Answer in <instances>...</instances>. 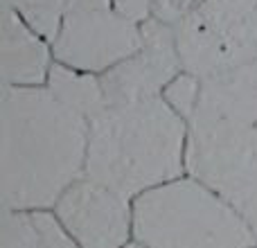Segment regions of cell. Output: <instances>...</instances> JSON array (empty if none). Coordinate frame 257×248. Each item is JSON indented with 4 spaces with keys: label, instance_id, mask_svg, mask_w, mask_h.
Masks as SVG:
<instances>
[{
    "label": "cell",
    "instance_id": "5b68a950",
    "mask_svg": "<svg viewBox=\"0 0 257 248\" xmlns=\"http://www.w3.org/2000/svg\"><path fill=\"white\" fill-rule=\"evenodd\" d=\"M183 70L201 81L257 63V0H201L174 25Z\"/></svg>",
    "mask_w": 257,
    "mask_h": 248
},
{
    "label": "cell",
    "instance_id": "6da1fadb",
    "mask_svg": "<svg viewBox=\"0 0 257 248\" xmlns=\"http://www.w3.org/2000/svg\"><path fill=\"white\" fill-rule=\"evenodd\" d=\"M3 210H54L86 174L90 120L48 86H3Z\"/></svg>",
    "mask_w": 257,
    "mask_h": 248
},
{
    "label": "cell",
    "instance_id": "7a4b0ae2",
    "mask_svg": "<svg viewBox=\"0 0 257 248\" xmlns=\"http://www.w3.org/2000/svg\"><path fill=\"white\" fill-rule=\"evenodd\" d=\"M190 122L163 97L108 104L90 120L84 178L133 201L187 172Z\"/></svg>",
    "mask_w": 257,
    "mask_h": 248
},
{
    "label": "cell",
    "instance_id": "2e32d148",
    "mask_svg": "<svg viewBox=\"0 0 257 248\" xmlns=\"http://www.w3.org/2000/svg\"><path fill=\"white\" fill-rule=\"evenodd\" d=\"M124 248H149V246H145V244H142V241H138V239H131V241H128V244L124 246Z\"/></svg>",
    "mask_w": 257,
    "mask_h": 248
},
{
    "label": "cell",
    "instance_id": "9a60e30c",
    "mask_svg": "<svg viewBox=\"0 0 257 248\" xmlns=\"http://www.w3.org/2000/svg\"><path fill=\"white\" fill-rule=\"evenodd\" d=\"M111 7L136 25H145L154 18V0H111Z\"/></svg>",
    "mask_w": 257,
    "mask_h": 248
},
{
    "label": "cell",
    "instance_id": "277c9868",
    "mask_svg": "<svg viewBox=\"0 0 257 248\" xmlns=\"http://www.w3.org/2000/svg\"><path fill=\"white\" fill-rule=\"evenodd\" d=\"M133 239L149 248H253L244 214L192 174L133 199Z\"/></svg>",
    "mask_w": 257,
    "mask_h": 248
},
{
    "label": "cell",
    "instance_id": "ba28073f",
    "mask_svg": "<svg viewBox=\"0 0 257 248\" xmlns=\"http://www.w3.org/2000/svg\"><path fill=\"white\" fill-rule=\"evenodd\" d=\"M79 248H124L133 239V201L81 178L52 210Z\"/></svg>",
    "mask_w": 257,
    "mask_h": 248
},
{
    "label": "cell",
    "instance_id": "9c48e42d",
    "mask_svg": "<svg viewBox=\"0 0 257 248\" xmlns=\"http://www.w3.org/2000/svg\"><path fill=\"white\" fill-rule=\"evenodd\" d=\"M54 66L52 45L34 32L7 3L0 23L3 86H45Z\"/></svg>",
    "mask_w": 257,
    "mask_h": 248
},
{
    "label": "cell",
    "instance_id": "e0dca14e",
    "mask_svg": "<svg viewBox=\"0 0 257 248\" xmlns=\"http://www.w3.org/2000/svg\"><path fill=\"white\" fill-rule=\"evenodd\" d=\"M253 248H257V246H253Z\"/></svg>",
    "mask_w": 257,
    "mask_h": 248
},
{
    "label": "cell",
    "instance_id": "8fae6325",
    "mask_svg": "<svg viewBox=\"0 0 257 248\" xmlns=\"http://www.w3.org/2000/svg\"><path fill=\"white\" fill-rule=\"evenodd\" d=\"M48 86L63 104L75 108L77 113L93 120L104 106H106V95H104L102 79L97 75L70 70V68L54 63L52 72L48 77Z\"/></svg>",
    "mask_w": 257,
    "mask_h": 248
},
{
    "label": "cell",
    "instance_id": "8992f818",
    "mask_svg": "<svg viewBox=\"0 0 257 248\" xmlns=\"http://www.w3.org/2000/svg\"><path fill=\"white\" fill-rule=\"evenodd\" d=\"M50 45L54 63L102 77L140 50L142 25L122 18L113 7H90L68 16Z\"/></svg>",
    "mask_w": 257,
    "mask_h": 248
},
{
    "label": "cell",
    "instance_id": "7c38bea8",
    "mask_svg": "<svg viewBox=\"0 0 257 248\" xmlns=\"http://www.w3.org/2000/svg\"><path fill=\"white\" fill-rule=\"evenodd\" d=\"M34 32L52 43L68 16L90 7H111V0H3Z\"/></svg>",
    "mask_w": 257,
    "mask_h": 248
},
{
    "label": "cell",
    "instance_id": "4fadbf2b",
    "mask_svg": "<svg viewBox=\"0 0 257 248\" xmlns=\"http://www.w3.org/2000/svg\"><path fill=\"white\" fill-rule=\"evenodd\" d=\"M201 90H203V81L199 77L190 75V72L183 70L167 88L163 90V99L178 113L181 117H185L187 122L192 120L196 106H199L201 99Z\"/></svg>",
    "mask_w": 257,
    "mask_h": 248
},
{
    "label": "cell",
    "instance_id": "5bb4252c",
    "mask_svg": "<svg viewBox=\"0 0 257 248\" xmlns=\"http://www.w3.org/2000/svg\"><path fill=\"white\" fill-rule=\"evenodd\" d=\"M201 0H154V18L165 25H178Z\"/></svg>",
    "mask_w": 257,
    "mask_h": 248
},
{
    "label": "cell",
    "instance_id": "30bf717a",
    "mask_svg": "<svg viewBox=\"0 0 257 248\" xmlns=\"http://www.w3.org/2000/svg\"><path fill=\"white\" fill-rule=\"evenodd\" d=\"M0 248H79L52 210H3Z\"/></svg>",
    "mask_w": 257,
    "mask_h": 248
},
{
    "label": "cell",
    "instance_id": "3957f363",
    "mask_svg": "<svg viewBox=\"0 0 257 248\" xmlns=\"http://www.w3.org/2000/svg\"><path fill=\"white\" fill-rule=\"evenodd\" d=\"M187 174L230 201L257 235V63L203 81Z\"/></svg>",
    "mask_w": 257,
    "mask_h": 248
},
{
    "label": "cell",
    "instance_id": "52a82bcc",
    "mask_svg": "<svg viewBox=\"0 0 257 248\" xmlns=\"http://www.w3.org/2000/svg\"><path fill=\"white\" fill-rule=\"evenodd\" d=\"M181 72L183 61L174 27L151 18L142 25L140 50L99 77L106 95V106L163 97V90Z\"/></svg>",
    "mask_w": 257,
    "mask_h": 248
}]
</instances>
